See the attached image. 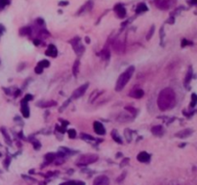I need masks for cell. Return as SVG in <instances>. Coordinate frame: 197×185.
Wrapping results in <instances>:
<instances>
[{
  "label": "cell",
  "instance_id": "obj_1",
  "mask_svg": "<svg viewBox=\"0 0 197 185\" xmlns=\"http://www.w3.org/2000/svg\"><path fill=\"white\" fill-rule=\"evenodd\" d=\"M158 107L161 111H166L171 109L176 103L175 92L171 88H165L161 91L158 97Z\"/></svg>",
  "mask_w": 197,
  "mask_h": 185
},
{
  "label": "cell",
  "instance_id": "obj_2",
  "mask_svg": "<svg viewBox=\"0 0 197 185\" xmlns=\"http://www.w3.org/2000/svg\"><path fill=\"white\" fill-rule=\"evenodd\" d=\"M135 71V68L133 66L129 67L124 72H122L119 77H118L117 81H116V85H115V91L116 92H120L124 89V87L126 86V84L130 81L131 77H132L133 73Z\"/></svg>",
  "mask_w": 197,
  "mask_h": 185
},
{
  "label": "cell",
  "instance_id": "obj_3",
  "mask_svg": "<svg viewBox=\"0 0 197 185\" xmlns=\"http://www.w3.org/2000/svg\"><path fill=\"white\" fill-rule=\"evenodd\" d=\"M98 160V156L96 154H85L78 158L77 165L78 166H87L93 164Z\"/></svg>",
  "mask_w": 197,
  "mask_h": 185
},
{
  "label": "cell",
  "instance_id": "obj_4",
  "mask_svg": "<svg viewBox=\"0 0 197 185\" xmlns=\"http://www.w3.org/2000/svg\"><path fill=\"white\" fill-rule=\"evenodd\" d=\"M70 44L72 45V47H73V50L76 52V53L78 55H82L84 53L85 51V46L81 44V39L79 37H75L73 38L71 41H70Z\"/></svg>",
  "mask_w": 197,
  "mask_h": 185
},
{
  "label": "cell",
  "instance_id": "obj_5",
  "mask_svg": "<svg viewBox=\"0 0 197 185\" xmlns=\"http://www.w3.org/2000/svg\"><path fill=\"white\" fill-rule=\"evenodd\" d=\"M175 0H157L156 6L161 10H167L175 4Z\"/></svg>",
  "mask_w": 197,
  "mask_h": 185
},
{
  "label": "cell",
  "instance_id": "obj_6",
  "mask_svg": "<svg viewBox=\"0 0 197 185\" xmlns=\"http://www.w3.org/2000/svg\"><path fill=\"white\" fill-rule=\"evenodd\" d=\"M88 87V83H85V84H83L82 86H80L79 88H77V89L73 92L71 98L76 99V98H81L82 96H84V94L86 92Z\"/></svg>",
  "mask_w": 197,
  "mask_h": 185
},
{
  "label": "cell",
  "instance_id": "obj_7",
  "mask_svg": "<svg viewBox=\"0 0 197 185\" xmlns=\"http://www.w3.org/2000/svg\"><path fill=\"white\" fill-rule=\"evenodd\" d=\"M114 10L115 14L117 15L118 18H123L126 17V9L124 8V6L122 4H117V5H115L114 8Z\"/></svg>",
  "mask_w": 197,
  "mask_h": 185
},
{
  "label": "cell",
  "instance_id": "obj_8",
  "mask_svg": "<svg viewBox=\"0 0 197 185\" xmlns=\"http://www.w3.org/2000/svg\"><path fill=\"white\" fill-rule=\"evenodd\" d=\"M93 129H94V132L95 133H97L98 135H104L106 134V129H105L103 124H101L100 122H94L93 123Z\"/></svg>",
  "mask_w": 197,
  "mask_h": 185
},
{
  "label": "cell",
  "instance_id": "obj_9",
  "mask_svg": "<svg viewBox=\"0 0 197 185\" xmlns=\"http://www.w3.org/2000/svg\"><path fill=\"white\" fill-rule=\"evenodd\" d=\"M109 184H110V180H109L108 177H106V176H99V177H97L94 179L93 185H109Z\"/></svg>",
  "mask_w": 197,
  "mask_h": 185
},
{
  "label": "cell",
  "instance_id": "obj_10",
  "mask_svg": "<svg viewBox=\"0 0 197 185\" xmlns=\"http://www.w3.org/2000/svg\"><path fill=\"white\" fill-rule=\"evenodd\" d=\"M137 159H138L139 162H141V163H148V162L150 161V159H151V156H150V154H149L148 152H146V151H141V152H139V153L138 154Z\"/></svg>",
  "mask_w": 197,
  "mask_h": 185
},
{
  "label": "cell",
  "instance_id": "obj_11",
  "mask_svg": "<svg viewBox=\"0 0 197 185\" xmlns=\"http://www.w3.org/2000/svg\"><path fill=\"white\" fill-rule=\"evenodd\" d=\"M113 46V49L114 52H116V53H122V52L124 51V45L122 42L118 41V40H116V41H114L112 45Z\"/></svg>",
  "mask_w": 197,
  "mask_h": 185
},
{
  "label": "cell",
  "instance_id": "obj_12",
  "mask_svg": "<svg viewBox=\"0 0 197 185\" xmlns=\"http://www.w3.org/2000/svg\"><path fill=\"white\" fill-rule=\"evenodd\" d=\"M21 113L24 118H29L30 116V109L28 106V102L22 99L21 101Z\"/></svg>",
  "mask_w": 197,
  "mask_h": 185
},
{
  "label": "cell",
  "instance_id": "obj_13",
  "mask_svg": "<svg viewBox=\"0 0 197 185\" xmlns=\"http://www.w3.org/2000/svg\"><path fill=\"white\" fill-rule=\"evenodd\" d=\"M57 54H58V50H57L56 46L54 45H48V48L45 51V55H47L49 57H52V58H55L57 56Z\"/></svg>",
  "mask_w": 197,
  "mask_h": 185
},
{
  "label": "cell",
  "instance_id": "obj_14",
  "mask_svg": "<svg viewBox=\"0 0 197 185\" xmlns=\"http://www.w3.org/2000/svg\"><path fill=\"white\" fill-rule=\"evenodd\" d=\"M193 133V130L191 128H187V129H184V130H181L179 131L178 133L175 134L176 137H179L181 139H184V138H187L189 137V135H191Z\"/></svg>",
  "mask_w": 197,
  "mask_h": 185
},
{
  "label": "cell",
  "instance_id": "obj_15",
  "mask_svg": "<svg viewBox=\"0 0 197 185\" xmlns=\"http://www.w3.org/2000/svg\"><path fill=\"white\" fill-rule=\"evenodd\" d=\"M151 131H152V133L155 136H159V137L163 136L164 135V132L162 125H155V126H153L152 129H151Z\"/></svg>",
  "mask_w": 197,
  "mask_h": 185
},
{
  "label": "cell",
  "instance_id": "obj_16",
  "mask_svg": "<svg viewBox=\"0 0 197 185\" xmlns=\"http://www.w3.org/2000/svg\"><path fill=\"white\" fill-rule=\"evenodd\" d=\"M57 102L54 100H49V101H42L38 103V106L42 107V108H47V107H52V106H56Z\"/></svg>",
  "mask_w": 197,
  "mask_h": 185
},
{
  "label": "cell",
  "instance_id": "obj_17",
  "mask_svg": "<svg viewBox=\"0 0 197 185\" xmlns=\"http://www.w3.org/2000/svg\"><path fill=\"white\" fill-rule=\"evenodd\" d=\"M93 1H88L83 7H81V9L79 10V12L77 13V15H80L81 13H84L85 11H90L91 9H93Z\"/></svg>",
  "mask_w": 197,
  "mask_h": 185
},
{
  "label": "cell",
  "instance_id": "obj_18",
  "mask_svg": "<svg viewBox=\"0 0 197 185\" xmlns=\"http://www.w3.org/2000/svg\"><path fill=\"white\" fill-rule=\"evenodd\" d=\"M143 96H144V92L143 90H140V89H137L133 92H131L130 94V97H132L134 98H141Z\"/></svg>",
  "mask_w": 197,
  "mask_h": 185
},
{
  "label": "cell",
  "instance_id": "obj_19",
  "mask_svg": "<svg viewBox=\"0 0 197 185\" xmlns=\"http://www.w3.org/2000/svg\"><path fill=\"white\" fill-rule=\"evenodd\" d=\"M147 10H148L147 5H146L145 3H143V2L139 3V4L137 5V7H136V13H137L138 15H139V14H141V13L146 12Z\"/></svg>",
  "mask_w": 197,
  "mask_h": 185
},
{
  "label": "cell",
  "instance_id": "obj_20",
  "mask_svg": "<svg viewBox=\"0 0 197 185\" xmlns=\"http://www.w3.org/2000/svg\"><path fill=\"white\" fill-rule=\"evenodd\" d=\"M132 120H133V118H131L129 115H125V114H120L116 118V121L120 122V123H127V122H130Z\"/></svg>",
  "mask_w": 197,
  "mask_h": 185
},
{
  "label": "cell",
  "instance_id": "obj_21",
  "mask_svg": "<svg viewBox=\"0 0 197 185\" xmlns=\"http://www.w3.org/2000/svg\"><path fill=\"white\" fill-rule=\"evenodd\" d=\"M98 55H101L104 60H109V58L111 56V52H110V50H109L108 47H105Z\"/></svg>",
  "mask_w": 197,
  "mask_h": 185
},
{
  "label": "cell",
  "instance_id": "obj_22",
  "mask_svg": "<svg viewBox=\"0 0 197 185\" xmlns=\"http://www.w3.org/2000/svg\"><path fill=\"white\" fill-rule=\"evenodd\" d=\"M79 68H80V60H76L72 66V73L74 76H77L78 75V72H79Z\"/></svg>",
  "mask_w": 197,
  "mask_h": 185
},
{
  "label": "cell",
  "instance_id": "obj_23",
  "mask_svg": "<svg viewBox=\"0 0 197 185\" xmlns=\"http://www.w3.org/2000/svg\"><path fill=\"white\" fill-rule=\"evenodd\" d=\"M60 185H85V182L80 181V180H69V181L63 182Z\"/></svg>",
  "mask_w": 197,
  "mask_h": 185
},
{
  "label": "cell",
  "instance_id": "obj_24",
  "mask_svg": "<svg viewBox=\"0 0 197 185\" xmlns=\"http://www.w3.org/2000/svg\"><path fill=\"white\" fill-rule=\"evenodd\" d=\"M112 137H113V139L116 142V143H118V144H122V140H121V138H120V136L118 135V132L115 130V129H114L113 131H112Z\"/></svg>",
  "mask_w": 197,
  "mask_h": 185
},
{
  "label": "cell",
  "instance_id": "obj_25",
  "mask_svg": "<svg viewBox=\"0 0 197 185\" xmlns=\"http://www.w3.org/2000/svg\"><path fill=\"white\" fill-rule=\"evenodd\" d=\"M44 158H45V161L48 164V163H51V162H53L55 160L56 154L55 153H46L45 156H44Z\"/></svg>",
  "mask_w": 197,
  "mask_h": 185
},
{
  "label": "cell",
  "instance_id": "obj_26",
  "mask_svg": "<svg viewBox=\"0 0 197 185\" xmlns=\"http://www.w3.org/2000/svg\"><path fill=\"white\" fill-rule=\"evenodd\" d=\"M191 77H192V68L190 67L188 71V73L186 75V79H185V85L188 86V84H189L190 80H191Z\"/></svg>",
  "mask_w": 197,
  "mask_h": 185
},
{
  "label": "cell",
  "instance_id": "obj_27",
  "mask_svg": "<svg viewBox=\"0 0 197 185\" xmlns=\"http://www.w3.org/2000/svg\"><path fill=\"white\" fill-rule=\"evenodd\" d=\"M102 94V92H98V91H94V92H91V96L89 97V98H88V100H89V102H93V100H95L100 95Z\"/></svg>",
  "mask_w": 197,
  "mask_h": 185
},
{
  "label": "cell",
  "instance_id": "obj_28",
  "mask_svg": "<svg viewBox=\"0 0 197 185\" xmlns=\"http://www.w3.org/2000/svg\"><path fill=\"white\" fill-rule=\"evenodd\" d=\"M19 34L21 36H27L31 34V28L30 27H23L19 30Z\"/></svg>",
  "mask_w": 197,
  "mask_h": 185
},
{
  "label": "cell",
  "instance_id": "obj_29",
  "mask_svg": "<svg viewBox=\"0 0 197 185\" xmlns=\"http://www.w3.org/2000/svg\"><path fill=\"white\" fill-rule=\"evenodd\" d=\"M125 110L128 111L131 115H132L133 117H136V114H137V110L136 108H134L133 106H130V105H127V106H125Z\"/></svg>",
  "mask_w": 197,
  "mask_h": 185
},
{
  "label": "cell",
  "instance_id": "obj_30",
  "mask_svg": "<svg viewBox=\"0 0 197 185\" xmlns=\"http://www.w3.org/2000/svg\"><path fill=\"white\" fill-rule=\"evenodd\" d=\"M38 66H41L42 68L45 69V68H48L49 66H50V62H49L48 60H42L41 62H38Z\"/></svg>",
  "mask_w": 197,
  "mask_h": 185
},
{
  "label": "cell",
  "instance_id": "obj_31",
  "mask_svg": "<svg viewBox=\"0 0 197 185\" xmlns=\"http://www.w3.org/2000/svg\"><path fill=\"white\" fill-rule=\"evenodd\" d=\"M81 138L84 139V140H88V141H95L94 137H93L91 135H88V134H85V133L81 134Z\"/></svg>",
  "mask_w": 197,
  "mask_h": 185
},
{
  "label": "cell",
  "instance_id": "obj_32",
  "mask_svg": "<svg viewBox=\"0 0 197 185\" xmlns=\"http://www.w3.org/2000/svg\"><path fill=\"white\" fill-rule=\"evenodd\" d=\"M154 31H155V25H152L150 30H149V32H148V34L146 35V40H147V41H149V40L152 38V36L154 34Z\"/></svg>",
  "mask_w": 197,
  "mask_h": 185
},
{
  "label": "cell",
  "instance_id": "obj_33",
  "mask_svg": "<svg viewBox=\"0 0 197 185\" xmlns=\"http://www.w3.org/2000/svg\"><path fill=\"white\" fill-rule=\"evenodd\" d=\"M124 134H125V137L127 138V141L130 142L131 139H132V131H131L130 129H125Z\"/></svg>",
  "mask_w": 197,
  "mask_h": 185
},
{
  "label": "cell",
  "instance_id": "obj_34",
  "mask_svg": "<svg viewBox=\"0 0 197 185\" xmlns=\"http://www.w3.org/2000/svg\"><path fill=\"white\" fill-rule=\"evenodd\" d=\"M68 137L70 139H74L76 137V131L74 129H68Z\"/></svg>",
  "mask_w": 197,
  "mask_h": 185
},
{
  "label": "cell",
  "instance_id": "obj_35",
  "mask_svg": "<svg viewBox=\"0 0 197 185\" xmlns=\"http://www.w3.org/2000/svg\"><path fill=\"white\" fill-rule=\"evenodd\" d=\"M191 99H192V101H191V103H190V107H195V105H196V102H197V97H196V95L195 94H192L191 95Z\"/></svg>",
  "mask_w": 197,
  "mask_h": 185
},
{
  "label": "cell",
  "instance_id": "obj_36",
  "mask_svg": "<svg viewBox=\"0 0 197 185\" xmlns=\"http://www.w3.org/2000/svg\"><path fill=\"white\" fill-rule=\"evenodd\" d=\"M189 45H192V43L189 42V41H188L187 39H183V40H182V43H181V46H182V47H185V46Z\"/></svg>",
  "mask_w": 197,
  "mask_h": 185
},
{
  "label": "cell",
  "instance_id": "obj_37",
  "mask_svg": "<svg viewBox=\"0 0 197 185\" xmlns=\"http://www.w3.org/2000/svg\"><path fill=\"white\" fill-rule=\"evenodd\" d=\"M1 131H2V133H3V135H4V137L6 138V140H7V142L10 144L11 143V141H10V136L8 135V133H7V130L5 129V128H1Z\"/></svg>",
  "mask_w": 197,
  "mask_h": 185
},
{
  "label": "cell",
  "instance_id": "obj_38",
  "mask_svg": "<svg viewBox=\"0 0 197 185\" xmlns=\"http://www.w3.org/2000/svg\"><path fill=\"white\" fill-rule=\"evenodd\" d=\"M9 4V0H0V9L5 8V6H7Z\"/></svg>",
  "mask_w": 197,
  "mask_h": 185
},
{
  "label": "cell",
  "instance_id": "obj_39",
  "mask_svg": "<svg viewBox=\"0 0 197 185\" xmlns=\"http://www.w3.org/2000/svg\"><path fill=\"white\" fill-rule=\"evenodd\" d=\"M43 68H42L41 66H37V67L35 68V72L36 73H38V74H41V73H43Z\"/></svg>",
  "mask_w": 197,
  "mask_h": 185
},
{
  "label": "cell",
  "instance_id": "obj_40",
  "mask_svg": "<svg viewBox=\"0 0 197 185\" xmlns=\"http://www.w3.org/2000/svg\"><path fill=\"white\" fill-rule=\"evenodd\" d=\"M33 145H34V149L35 150H39V149H41V147H42L41 143H39L38 141H37V140L33 142Z\"/></svg>",
  "mask_w": 197,
  "mask_h": 185
},
{
  "label": "cell",
  "instance_id": "obj_41",
  "mask_svg": "<svg viewBox=\"0 0 197 185\" xmlns=\"http://www.w3.org/2000/svg\"><path fill=\"white\" fill-rule=\"evenodd\" d=\"M70 99H71V98H69V99H68L67 102H64V103L63 104V106H62V107H61V109L59 110L60 112H63V109L65 108V106H68V105L69 104V102H70Z\"/></svg>",
  "mask_w": 197,
  "mask_h": 185
},
{
  "label": "cell",
  "instance_id": "obj_42",
  "mask_svg": "<svg viewBox=\"0 0 197 185\" xmlns=\"http://www.w3.org/2000/svg\"><path fill=\"white\" fill-rule=\"evenodd\" d=\"M23 99H24L25 101H27V102H28V101H30V100L33 99V96H32V95H26L25 98H24Z\"/></svg>",
  "mask_w": 197,
  "mask_h": 185
},
{
  "label": "cell",
  "instance_id": "obj_43",
  "mask_svg": "<svg viewBox=\"0 0 197 185\" xmlns=\"http://www.w3.org/2000/svg\"><path fill=\"white\" fill-rule=\"evenodd\" d=\"M167 23H169V24H173L174 22H175V18H174V17L173 16H171L168 19H167V21H166Z\"/></svg>",
  "mask_w": 197,
  "mask_h": 185
},
{
  "label": "cell",
  "instance_id": "obj_44",
  "mask_svg": "<svg viewBox=\"0 0 197 185\" xmlns=\"http://www.w3.org/2000/svg\"><path fill=\"white\" fill-rule=\"evenodd\" d=\"M129 158H125V159H123V161H122V163L120 164V167H123V166H125V165H127L128 163H129Z\"/></svg>",
  "mask_w": 197,
  "mask_h": 185
},
{
  "label": "cell",
  "instance_id": "obj_45",
  "mask_svg": "<svg viewBox=\"0 0 197 185\" xmlns=\"http://www.w3.org/2000/svg\"><path fill=\"white\" fill-rule=\"evenodd\" d=\"M38 25H44V20L43 18H38L37 21H36Z\"/></svg>",
  "mask_w": 197,
  "mask_h": 185
},
{
  "label": "cell",
  "instance_id": "obj_46",
  "mask_svg": "<svg viewBox=\"0 0 197 185\" xmlns=\"http://www.w3.org/2000/svg\"><path fill=\"white\" fill-rule=\"evenodd\" d=\"M164 38V26H162V28H161V40H162V42H163V40Z\"/></svg>",
  "mask_w": 197,
  "mask_h": 185
},
{
  "label": "cell",
  "instance_id": "obj_47",
  "mask_svg": "<svg viewBox=\"0 0 197 185\" xmlns=\"http://www.w3.org/2000/svg\"><path fill=\"white\" fill-rule=\"evenodd\" d=\"M10 161H11V159H10V158H7V159L4 161V166H5L6 168L9 166V164H10Z\"/></svg>",
  "mask_w": 197,
  "mask_h": 185
},
{
  "label": "cell",
  "instance_id": "obj_48",
  "mask_svg": "<svg viewBox=\"0 0 197 185\" xmlns=\"http://www.w3.org/2000/svg\"><path fill=\"white\" fill-rule=\"evenodd\" d=\"M126 176V173H123L120 177H119V178H117V182H119V181H121V180H123V178H124V177Z\"/></svg>",
  "mask_w": 197,
  "mask_h": 185
},
{
  "label": "cell",
  "instance_id": "obj_49",
  "mask_svg": "<svg viewBox=\"0 0 197 185\" xmlns=\"http://www.w3.org/2000/svg\"><path fill=\"white\" fill-rule=\"evenodd\" d=\"M61 122L63 123V126H64V127L69 124V123H68V121H63V120H61Z\"/></svg>",
  "mask_w": 197,
  "mask_h": 185
},
{
  "label": "cell",
  "instance_id": "obj_50",
  "mask_svg": "<svg viewBox=\"0 0 197 185\" xmlns=\"http://www.w3.org/2000/svg\"><path fill=\"white\" fill-rule=\"evenodd\" d=\"M33 43H34V45H39V44H41V42H39V40H38V39L34 40Z\"/></svg>",
  "mask_w": 197,
  "mask_h": 185
},
{
  "label": "cell",
  "instance_id": "obj_51",
  "mask_svg": "<svg viewBox=\"0 0 197 185\" xmlns=\"http://www.w3.org/2000/svg\"><path fill=\"white\" fill-rule=\"evenodd\" d=\"M59 5L60 6H67V5H68V2H60Z\"/></svg>",
  "mask_w": 197,
  "mask_h": 185
},
{
  "label": "cell",
  "instance_id": "obj_52",
  "mask_svg": "<svg viewBox=\"0 0 197 185\" xmlns=\"http://www.w3.org/2000/svg\"><path fill=\"white\" fill-rule=\"evenodd\" d=\"M86 43H87V44H89V43H90V40H89L88 37H86Z\"/></svg>",
  "mask_w": 197,
  "mask_h": 185
}]
</instances>
